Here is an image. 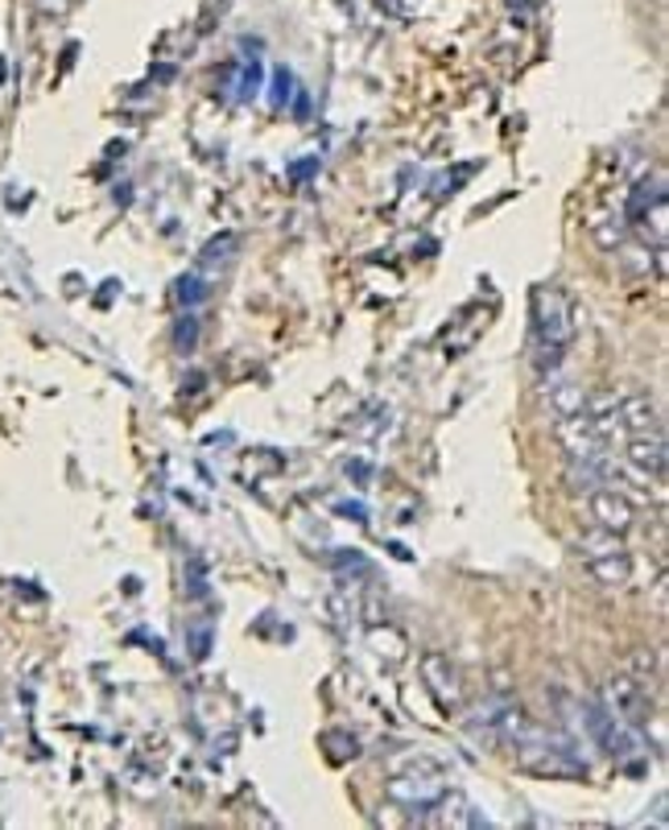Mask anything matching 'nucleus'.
I'll list each match as a JSON object with an SVG mask.
<instances>
[{
  "mask_svg": "<svg viewBox=\"0 0 669 830\" xmlns=\"http://www.w3.org/2000/svg\"><path fill=\"white\" fill-rule=\"evenodd\" d=\"M533 359L542 373H554L575 343V306L558 286H533L529 294Z\"/></svg>",
  "mask_w": 669,
  "mask_h": 830,
  "instance_id": "1",
  "label": "nucleus"
},
{
  "mask_svg": "<svg viewBox=\"0 0 669 830\" xmlns=\"http://www.w3.org/2000/svg\"><path fill=\"white\" fill-rule=\"evenodd\" d=\"M450 794V777L446 768L426 752H401L389 764V777H384V797L401 806L405 814H430L438 810V801Z\"/></svg>",
  "mask_w": 669,
  "mask_h": 830,
  "instance_id": "2",
  "label": "nucleus"
},
{
  "mask_svg": "<svg viewBox=\"0 0 669 830\" xmlns=\"http://www.w3.org/2000/svg\"><path fill=\"white\" fill-rule=\"evenodd\" d=\"M575 550H579V558H583V566L591 571V578H595L600 587H607V591L628 587V578H633V554L624 550V533L591 525L583 538H579Z\"/></svg>",
  "mask_w": 669,
  "mask_h": 830,
  "instance_id": "3",
  "label": "nucleus"
},
{
  "mask_svg": "<svg viewBox=\"0 0 669 830\" xmlns=\"http://www.w3.org/2000/svg\"><path fill=\"white\" fill-rule=\"evenodd\" d=\"M666 211H669V190H666V174L653 170L640 174L628 190V203H624V220L633 223L645 240H653V248H666Z\"/></svg>",
  "mask_w": 669,
  "mask_h": 830,
  "instance_id": "4",
  "label": "nucleus"
},
{
  "mask_svg": "<svg viewBox=\"0 0 669 830\" xmlns=\"http://www.w3.org/2000/svg\"><path fill=\"white\" fill-rule=\"evenodd\" d=\"M583 728H587V735H591V740H595V744L620 764H633L636 756L645 752V744H640V728H628L624 719H616V715L603 707L600 698H583Z\"/></svg>",
  "mask_w": 669,
  "mask_h": 830,
  "instance_id": "5",
  "label": "nucleus"
},
{
  "mask_svg": "<svg viewBox=\"0 0 669 830\" xmlns=\"http://www.w3.org/2000/svg\"><path fill=\"white\" fill-rule=\"evenodd\" d=\"M422 686L430 690L434 707L443 715H464L467 707V686L459 665L446 657V653H426L422 657Z\"/></svg>",
  "mask_w": 669,
  "mask_h": 830,
  "instance_id": "6",
  "label": "nucleus"
},
{
  "mask_svg": "<svg viewBox=\"0 0 669 830\" xmlns=\"http://www.w3.org/2000/svg\"><path fill=\"white\" fill-rule=\"evenodd\" d=\"M600 702L616 715V719H624L628 728H645L653 715H657V711H653L649 686L636 678V674H616V678H607Z\"/></svg>",
  "mask_w": 669,
  "mask_h": 830,
  "instance_id": "7",
  "label": "nucleus"
},
{
  "mask_svg": "<svg viewBox=\"0 0 669 830\" xmlns=\"http://www.w3.org/2000/svg\"><path fill=\"white\" fill-rule=\"evenodd\" d=\"M620 446H624L628 472H633L645 488L666 479V430H653V434H624Z\"/></svg>",
  "mask_w": 669,
  "mask_h": 830,
  "instance_id": "8",
  "label": "nucleus"
},
{
  "mask_svg": "<svg viewBox=\"0 0 669 830\" xmlns=\"http://www.w3.org/2000/svg\"><path fill=\"white\" fill-rule=\"evenodd\" d=\"M587 509H591V521L600 529H612V533H628L636 525V509L633 500L616 488H591L587 491Z\"/></svg>",
  "mask_w": 669,
  "mask_h": 830,
  "instance_id": "9",
  "label": "nucleus"
},
{
  "mask_svg": "<svg viewBox=\"0 0 669 830\" xmlns=\"http://www.w3.org/2000/svg\"><path fill=\"white\" fill-rule=\"evenodd\" d=\"M620 430H624V434H653V430H666L657 401L645 397V392H640V397H628V401H620Z\"/></svg>",
  "mask_w": 669,
  "mask_h": 830,
  "instance_id": "10",
  "label": "nucleus"
},
{
  "mask_svg": "<svg viewBox=\"0 0 669 830\" xmlns=\"http://www.w3.org/2000/svg\"><path fill=\"white\" fill-rule=\"evenodd\" d=\"M549 409H554V418H570V413H579V409L587 406V392L579 380H562V376H549Z\"/></svg>",
  "mask_w": 669,
  "mask_h": 830,
  "instance_id": "11",
  "label": "nucleus"
},
{
  "mask_svg": "<svg viewBox=\"0 0 669 830\" xmlns=\"http://www.w3.org/2000/svg\"><path fill=\"white\" fill-rule=\"evenodd\" d=\"M368 644H372V653L384 657L389 665L410 657V641H405L397 628H368Z\"/></svg>",
  "mask_w": 669,
  "mask_h": 830,
  "instance_id": "12",
  "label": "nucleus"
},
{
  "mask_svg": "<svg viewBox=\"0 0 669 830\" xmlns=\"http://www.w3.org/2000/svg\"><path fill=\"white\" fill-rule=\"evenodd\" d=\"M236 244H241L236 232H223V236H215L203 248V256H199V269H223V265L236 256Z\"/></svg>",
  "mask_w": 669,
  "mask_h": 830,
  "instance_id": "13",
  "label": "nucleus"
},
{
  "mask_svg": "<svg viewBox=\"0 0 669 830\" xmlns=\"http://www.w3.org/2000/svg\"><path fill=\"white\" fill-rule=\"evenodd\" d=\"M207 294H211V281H203V273H187V277H178V302L187 306V310H194Z\"/></svg>",
  "mask_w": 669,
  "mask_h": 830,
  "instance_id": "14",
  "label": "nucleus"
},
{
  "mask_svg": "<svg viewBox=\"0 0 669 830\" xmlns=\"http://www.w3.org/2000/svg\"><path fill=\"white\" fill-rule=\"evenodd\" d=\"M194 343H199V319L187 310V314L178 319V327H174V347H178V352H194Z\"/></svg>",
  "mask_w": 669,
  "mask_h": 830,
  "instance_id": "15",
  "label": "nucleus"
},
{
  "mask_svg": "<svg viewBox=\"0 0 669 830\" xmlns=\"http://www.w3.org/2000/svg\"><path fill=\"white\" fill-rule=\"evenodd\" d=\"M290 96H293V75L286 67H277L274 70V91H269V103H274V108H286V103H290Z\"/></svg>",
  "mask_w": 669,
  "mask_h": 830,
  "instance_id": "16",
  "label": "nucleus"
},
{
  "mask_svg": "<svg viewBox=\"0 0 669 830\" xmlns=\"http://www.w3.org/2000/svg\"><path fill=\"white\" fill-rule=\"evenodd\" d=\"M260 91V67H257V58H253V67H244L241 70V87H236V100L248 103L253 96Z\"/></svg>",
  "mask_w": 669,
  "mask_h": 830,
  "instance_id": "17",
  "label": "nucleus"
},
{
  "mask_svg": "<svg viewBox=\"0 0 669 830\" xmlns=\"http://www.w3.org/2000/svg\"><path fill=\"white\" fill-rule=\"evenodd\" d=\"M207 649H211V624L194 628V637H190V653L194 657H207Z\"/></svg>",
  "mask_w": 669,
  "mask_h": 830,
  "instance_id": "18",
  "label": "nucleus"
},
{
  "mask_svg": "<svg viewBox=\"0 0 669 830\" xmlns=\"http://www.w3.org/2000/svg\"><path fill=\"white\" fill-rule=\"evenodd\" d=\"M34 4H37L42 18H63V13L70 9V0H34Z\"/></svg>",
  "mask_w": 669,
  "mask_h": 830,
  "instance_id": "19",
  "label": "nucleus"
},
{
  "mask_svg": "<svg viewBox=\"0 0 669 830\" xmlns=\"http://www.w3.org/2000/svg\"><path fill=\"white\" fill-rule=\"evenodd\" d=\"M344 472H347V475H356V484H368V475H372V467H368V463H360V458H356V463H347Z\"/></svg>",
  "mask_w": 669,
  "mask_h": 830,
  "instance_id": "20",
  "label": "nucleus"
},
{
  "mask_svg": "<svg viewBox=\"0 0 669 830\" xmlns=\"http://www.w3.org/2000/svg\"><path fill=\"white\" fill-rule=\"evenodd\" d=\"M339 517H347V521H364V505H339Z\"/></svg>",
  "mask_w": 669,
  "mask_h": 830,
  "instance_id": "21",
  "label": "nucleus"
}]
</instances>
